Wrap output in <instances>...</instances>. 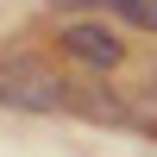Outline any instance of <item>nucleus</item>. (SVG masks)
<instances>
[{"label": "nucleus", "instance_id": "f257e3e1", "mask_svg": "<svg viewBox=\"0 0 157 157\" xmlns=\"http://www.w3.org/2000/svg\"><path fill=\"white\" fill-rule=\"evenodd\" d=\"M0 101H6V107H25V113H50L69 94H63V82L38 57H13V63H0Z\"/></svg>", "mask_w": 157, "mask_h": 157}, {"label": "nucleus", "instance_id": "f03ea898", "mask_svg": "<svg viewBox=\"0 0 157 157\" xmlns=\"http://www.w3.org/2000/svg\"><path fill=\"white\" fill-rule=\"evenodd\" d=\"M63 50L82 57L88 69H120V57H126V44L107 32V25H69V32H63Z\"/></svg>", "mask_w": 157, "mask_h": 157}, {"label": "nucleus", "instance_id": "7ed1b4c3", "mask_svg": "<svg viewBox=\"0 0 157 157\" xmlns=\"http://www.w3.org/2000/svg\"><path fill=\"white\" fill-rule=\"evenodd\" d=\"M113 13L132 25H145V32H157V0H113Z\"/></svg>", "mask_w": 157, "mask_h": 157}, {"label": "nucleus", "instance_id": "20e7f679", "mask_svg": "<svg viewBox=\"0 0 157 157\" xmlns=\"http://www.w3.org/2000/svg\"><path fill=\"white\" fill-rule=\"evenodd\" d=\"M151 101H157V69H151Z\"/></svg>", "mask_w": 157, "mask_h": 157}]
</instances>
